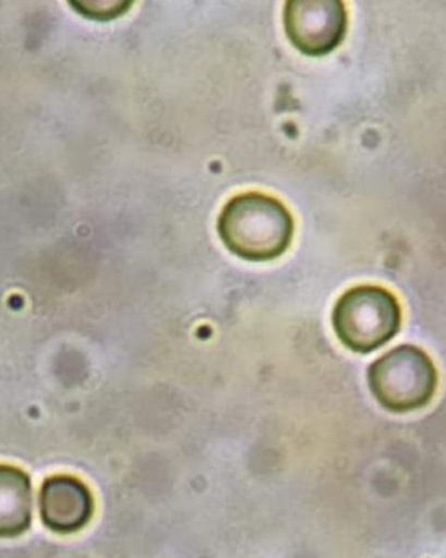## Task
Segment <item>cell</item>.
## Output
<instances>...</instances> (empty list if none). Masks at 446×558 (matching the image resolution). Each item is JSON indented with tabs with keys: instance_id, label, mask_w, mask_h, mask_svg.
Returning <instances> with one entry per match:
<instances>
[{
	"instance_id": "6da1fadb",
	"label": "cell",
	"mask_w": 446,
	"mask_h": 558,
	"mask_svg": "<svg viewBox=\"0 0 446 558\" xmlns=\"http://www.w3.org/2000/svg\"><path fill=\"white\" fill-rule=\"evenodd\" d=\"M218 234L234 255L251 262L281 256L290 246L294 221L278 198L257 191L239 193L222 206Z\"/></svg>"
},
{
	"instance_id": "7a4b0ae2",
	"label": "cell",
	"mask_w": 446,
	"mask_h": 558,
	"mask_svg": "<svg viewBox=\"0 0 446 558\" xmlns=\"http://www.w3.org/2000/svg\"><path fill=\"white\" fill-rule=\"evenodd\" d=\"M401 306L394 293L376 284H359L345 291L332 312L339 341L357 353H370L400 330Z\"/></svg>"
},
{
	"instance_id": "3957f363",
	"label": "cell",
	"mask_w": 446,
	"mask_h": 558,
	"mask_svg": "<svg viewBox=\"0 0 446 558\" xmlns=\"http://www.w3.org/2000/svg\"><path fill=\"white\" fill-rule=\"evenodd\" d=\"M367 384L383 408L406 413L431 402L437 389L438 373L425 351L413 344H401L370 365Z\"/></svg>"
},
{
	"instance_id": "277c9868",
	"label": "cell",
	"mask_w": 446,
	"mask_h": 558,
	"mask_svg": "<svg viewBox=\"0 0 446 558\" xmlns=\"http://www.w3.org/2000/svg\"><path fill=\"white\" fill-rule=\"evenodd\" d=\"M347 10L337 0H292L285 4V31L301 52L323 56L334 50L347 31Z\"/></svg>"
},
{
	"instance_id": "5b68a950",
	"label": "cell",
	"mask_w": 446,
	"mask_h": 558,
	"mask_svg": "<svg viewBox=\"0 0 446 558\" xmlns=\"http://www.w3.org/2000/svg\"><path fill=\"white\" fill-rule=\"evenodd\" d=\"M93 511V496L81 480L59 474L43 483L39 512L50 530L63 534L76 532L89 521Z\"/></svg>"
},
{
	"instance_id": "8992f818",
	"label": "cell",
	"mask_w": 446,
	"mask_h": 558,
	"mask_svg": "<svg viewBox=\"0 0 446 558\" xmlns=\"http://www.w3.org/2000/svg\"><path fill=\"white\" fill-rule=\"evenodd\" d=\"M31 519V486L24 472L3 465L1 470V532L13 536L22 533Z\"/></svg>"
}]
</instances>
